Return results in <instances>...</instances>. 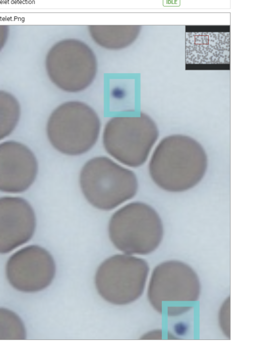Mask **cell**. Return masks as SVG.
I'll return each instance as SVG.
<instances>
[{
	"instance_id": "6da1fadb",
	"label": "cell",
	"mask_w": 258,
	"mask_h": 342,
	"mask_svg": "<svg viewBox=\"0 0 258 342\" xmlns=\"http://www.w3.org/2000/svg\"><path fill=\"white\" fill-rule=\"evenodd\" d=\"M207 167L206 153L198 141L187 135L173 134L162 139L156 147L149 172L160 188L180 192L196 186Z\"/></svg>"
},
{
	"instance_id": "7a4b0ae2",
	"label": "cell",
	"mask_w": 258,
	"mask_h": 342,
	"mask_svg": "<svg viewBox=\"0 0 258 342\" xmlns=\"http://www.w3.org/2000/svg\"><path fill=\"white\" fill-rule=\"evenodd\" d=\"M81 190L94 207L110 211L133 198L138 190L135 173L105 156L94 157L82 167Z\"/></svg>"
},
{
	"instance_id": "3957f363",
	"label": "cell",
	"mask_w": 258,
	"mask_h": 342,
	"mask_svg": "<svg viewBox=\"0 0 258 342\" xmlns=\"http://www.w3.org/2000/svg\"><path fill=\"white\" fill-rule=\"evenodd\" d=\"M101 121L87 104L73 101L62 103L50 115L46 126L48 140L56 151L79 156L89 151L99 136Z\"/></svg>"
},
{
	"instance_id": "277c9868",
	"label": "cell",
	"mask_w": 258,
	"mask_h": 342,
	"mask_svg": "<svg viewBox=\"0 0 258 342\" xmlns=\"http://www.w3.org/2000/svg\"><path fill=\"white\" fill-rule=\"evenodd\" d=\"M159 135L155 121L141 112L110 118L104 126L102 142L112 157L127 166L137 168L146 162Z\"/></svg>"
},
{
	"instance_id": "5b68a950",
	"label": "cell",
	"mask_w": 258,
	"mask_h": 342,
	"mask_svg": "<svg viewBox=\"0 0 258 342\" xmlns=\"http://www.w3.org/2000/svg\"><path fill=\"white\" fill-rule=\"evenodd\" d=\"M162 233L157 212L140 201L128 203L117 210L108 224L111 242L116 249L129 255L151 253L159 244Z\"/></svg>"
},
{
	"instance_id": "8992f818",
	"label": "cell",
	"mask_w": 258,
	"mask_h": 342,
	"mask_svg": "<svg viewBox=\"0 0 258 342\" xmlns=\"http://www.w3.org/2000/svg\"><path fill=\"white\" fill-rule=\"evenodd\" d=\"M149 270L143 259L129 254H115L103 261L95 276L96 288L107 302L124 305L142 294Z\"/></svg>"
},
{
	"instance_id": "52a82bcc",
	"label": "cell",
	"mask_w": 258,
	"mask_h": 342,
	"mask_svg": "<svg viewBox=\"0 0 258 342\" xmlns=\"http://www.w3.org/2000/svg\"><path fill=\"white\" fill-rule=\"evenodd\" d=\"M56 272L54 260L45 248L36 245L25 247L9 258L6 266L7 278L15 289L35 293L48 287Z\"/></svg>"
},
{
	"instance_id": "ba28073f",
	"label": "cell",
	"mask_w": 258,
	"mask_h": 342,
	"mask_svg": "<svg viewBox=\"0 0 258 342\" xmlns=\"http://www.w3.org/2000/svg\"><path fill=\"white\" fill-rule=\"evenodd\" d=\"M38 171L35 155L25 144L14 140L0 143V191L18 193L27 190Z\"/></svg>"
},
{
	"instance_id": "9c48e42d",
	"label": "cell",
	"mask_w": 258,
	"mask_h": 342,
	"mask_svg": "<svg viewBox=\"0 0 258 342\" xmlns=\"http://www.w3.org/2000/svg\"><path fill=\"white\" fill-rule=\"evenodd\" d=\"M36 226L30 204L19 197H0V253H7L29 241Z\"/></svg>"
},
{
	"instance_id": "30bf717a",
	"label": "cell",
	"mask_w": 258,
	"mask_h": 342,
	"mask_svg": "<svg viewBox=\"0 0 258 342\" xmlns=\"http://www.w3.org/2000/svg\"><path fill=\"white\" fill-rule=\"evenodd\" d=\"M20 116V106L17 99L9 92L0 90V141L12 133Z\"/></svg>"
},
{
	"instance_id": "8fae6325",
	"label": "cell",
	"mask_w": 258,
	"mask_h": 342,
	"mask_svg": "<svg viewBox=\"0 0 258 342\" xmlns=\"http://www.w3.org/2000/svg\"><path fill=\"white\" fill-rule=\"evenodd\" d=\"M26 336L20 317L12 310L0 308V340H24Z\"/></svg>"
}]
</instances>
